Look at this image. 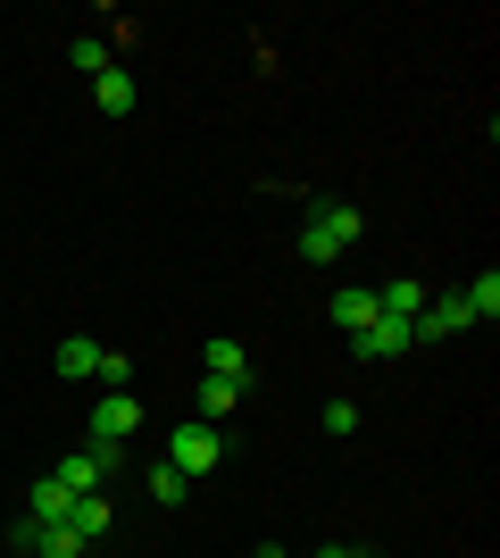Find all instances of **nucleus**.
<instances>
[{
	"mask_svg": "<svg viewBox=\"0 0 500 558\" xmlns=\"http://www.w3.org/2000/svg\"><path fill=\"white\" fill-rule=\"evenodd\" d=\"M351 350L358 359H401V350H417V326L408 317H376L367 333H351Z\"/></svg>",
	"mask_w": 500,
	"mask_h": 558,
	"instance_id": "5",
	"label": "nucleus"
},
{
	"mask_svg": "<svg viewBox=\"0 0 500 558\" xmlns=\"http://www.w3.org/2000/svg\"><path fill=\"white\" fill-rule=\"evenodd\" d=\"M134 425H143V400H134V392H100L84 434H93L100 450H125V434H134Z\"/></svg>",
	"mask_w": 500,
	"mask_h": 558,
	"instance_id": "2",
	"label": "nucleus"
},
{
	"mask_svg": "<svg viewBox=\"0 0 500 558\" xmlns=\"http://www.w3.org/2000/svg\"><path fill=\"white\" fill-rule=\"evenodd\" d=\"M358 233H367V217L326 201V209H309V226H301V258H309V267H333L342 251H358Z\"/></svg>",
	"mask_w": 500,
	"mask_h": 558,
	"instance_id": "1",
	"label": "nucleus"
},
{
	"mask_svg": "<svg viewBox=\"0 0 500 558\" xmlns=\"http://www.w3.org/2000/svg\"><path fill=\"white\" fill-rule=\"evenodd\" d=\"M234 400H242V384H225V375H200V425L234 417Z\"/></svg>",
	"mask_w": 500,
	"mask_h": 558,
	"instance_id": "14",
	"label": "nucleus"
},
{
	"mask_svg": "<svg viewBox=\"0 0 500 558\" xmlns=\"http://www.w3.org/2000/svg\"><path fill=\"white\" fill-rule=\"evenodd\" d=\"M118 466H125V450H100V442H93V450H68V459H59V484L84 500V492H100Z\"/></svg>",
	"mask_w": 500,
	"mask_h": 558,
	"instance_id": "4",
	"label": "nucleus"
},
{
	"mask_svg": "<svg viewBox=\"0 0 500 558\" xmlns=\"http://www.w3.org/2000/svg\"><path fill=\"white\" fill-rule=\"evenodd\" d=\"M209 375H225V384H251V350L217 333V342H209Z\"/></svg>",
	"mask_w": 500,
	"mask_h": 558,
	"instance_id": "16",
	"label": "nucleus"
},
{
	"mask_svg": "<svg viewBox=\"0 0 500 558\" xmlns=\"http://www.w3.org/2000/svg\"><path fill=\"white\" fill-rule=\"evenodd\" d=\"M217 459H225V434H217V425H175L167 466H184V475H217Z\"/></svg>",
	"mask_w": 500,
	"mask_h": 558,
	"instance_id": "3",
	"label": "nucleus"
},
{
	"mask_svg": "<svg viewBox=\"0 0 500 558\" xmlns=\"http://www.w3.org/2000/svg\"><path fill=\"white\" fill-rule=\"evenodd\" d=\"M68 509H75V492L59 484V475H42V484L25 492V517H42V525H59V517H68Z\"/></svg>",
	"mask_w": 500,
	"mask_h": 558,
	"instance_id": "10",
	"label": "nucleus"
},
{
	"mask_svg": "<svg viewBox=\"0 0 500 558\" xmlns=\"http://www.w3.org/2000/svg\"><path fill=\"white\" fill-rule=\"evenodd\" d=\"M68 59H75V75H84V84H100V75L118 68V50H109V34H75V43H68Z\"/></svg>",
	"mask_w": 500,
	"mask_h": 558,
	"instance_id": "8",
	"label": "nucleus"
},
{
	"mask_svg": "<svg viewBox=\"0 0 500 558\" xmlns=\"http://www.w3.org/2000/svg\"><path fill=\"white\" fill-rule=\"evenodd\" d=\"M251 558H284V550H276V542H267V550H251Z\"/></svg>",
	"mask_w": 500,
	"mask_h": 558,
	"instance_id": "21",
	"label": "nucleus"
},
{
	"mask_svg": "<svg viewBox=\"0 0 500 558\" xmlns=\"http://www.w3.org/2000/svg\"><path fill=\"white\" fill-rule=\"evenodd\" d=\"M326 434H358V409H351V400H326Z\"/></svg>",
	"mask_w": 500,
	"mask_h": 558,
	"instance_id": "19",
	"label": "nucleus"
},
{
	"mask_svg": "<svg viewBox=\"0 0 500 558\" xmlns=\"http://www.w3.org/2000/svg\"><path fill=\"white\" fill-rule=\"evenodd\" d=\"M451 333H467V301H459V292H442V301L417 308V342H451Z\"/></svg>",
	"mask_w": 500,
	"mask_h": 558,
	"instance_id": "6",
	"label": "nucleus"
},
{
	"mask_svg": "<svg viewBox=\"0 0 500 558\" xmlns=\"http://www.w3.org/2000/svg\"><path fill=\"white\" fill-rule=\"evenodd\" d=\"M417 308H426V283H417V276H401V283H383V292H376V317H408V326H417Z\"/></svg>",
	"mask_w": 500,
	"mask_h": 558,
	"instance_id": "9",
	"label": "nucleus"
},
{
	"mask_svg": "<svg viewBox=\"0 0 500 558\" xmlns=\"http://www.w3.org/2000/svg\"><path fill=\"white\" fill-rule=\"evenodd\" d=\"M459 301H467V326H492V317H500V276H492V267H484V276L467 283Z\"/></svg>",
	"mask_w": 500,
	"mask_h": 558,
	"instance_id": "12",
	"label": "nucleus"
},
{
	"mask_svg": "<svg viewBox=\"0 0 500 558\" xmlns=\"http://www.w3.org/2000/svg\"><path fill=\"white\" fill-rule=\"evenodd\" d=\"M309 558H358V550H342V542H333V550H309Z\"/></svg>",
	"mask_w": 500,
	"mask_h": 558,
	"instance_id": "20",
	"label": "nucleus"
},
{
	"mask_svg": "<svg viewBox=\"0 0 500 558\" xmlns=\"http://www.w3.org/2000/svg\"><path fill=\"white\" fill-rule=\"evenodd\" d=\"M93 100H100V117H125V109H134V75H125V68H109V75L93 84Z\"/></svg>",
	"mask_w": 500,
	"mask_h": 558,
	"instance_id": "15",
	"label": "nucleus"
},
{
	"mask_svg": "<svg viewBox=\"0 0 500 558\" xmlns=\"http://www.w3.org/2000/svg\"><path fill=\"white\" fill-rule=\"evenodd\" d=\"M333 326L367 333V326H376V292H333Z\"/></svg>",
	"mask_w": 500,
	"mask_h": 558,
	"instance_id": "13",
	"label": "nucleus"
},
{
	"mask_svg": "<svg viewBox=\"0 0 500 558\" xmlns=\"http://www.w3.org/2000/svg\"><path fill=\"white\" fill-rule=\"evenodd\" d=\"M150 500H159V509H175V500H192V475H184V466H150Z\"/></svg>",
	"mask_w": 500,
	"mask_h": 558,
	"instance_id": "17",
	"label": "nucleus"
},
{
	"mask_svg": "<svg viewBox=\"0 0 500 558\" xmlns=\"http://www.w3.org/2000/svg\"><path fill=\"white\" fill-rule=\"evenodd\" d=\"M50 367L68 375V384H84V375H100V342H93V333H68V342L50 350Z\"/></svg>",
	"mask_w": 500,
	"mask_h": 558,
	"instance_id": "7",
	"label": "nucleus"
},
{
	"mask_svg": "<svg viewBox=\"0 0 500 558\" xmlns=\"http://www.w3.org/2000/svg\"><path fill=\"white\" fill-rule=\"evenodd\" d=\"M109 517H118V509H109V492H84V500L68 509V525H75L84 542H100V534H109Z\"/></svg>",
	"mask_w": 500,
	"mask_h": 558,
	"instance_id": "11",
	"label": "nucleus"
},
{
	"mask_svg": "<svg viewBox=\"0 0 500 558\" xmlns=\"http://www.w3.org/2000/svg\"><path fill=\"white\" fill-rule=\"evenodd\" d=\"M100 384H109V392H134V359H125V350H100Z\"/></svg>",
	"mask_w": 500,
	"mask_h": 558,
	"instance_id": "18",
	"label": "nucleus"
}]
</instances>
